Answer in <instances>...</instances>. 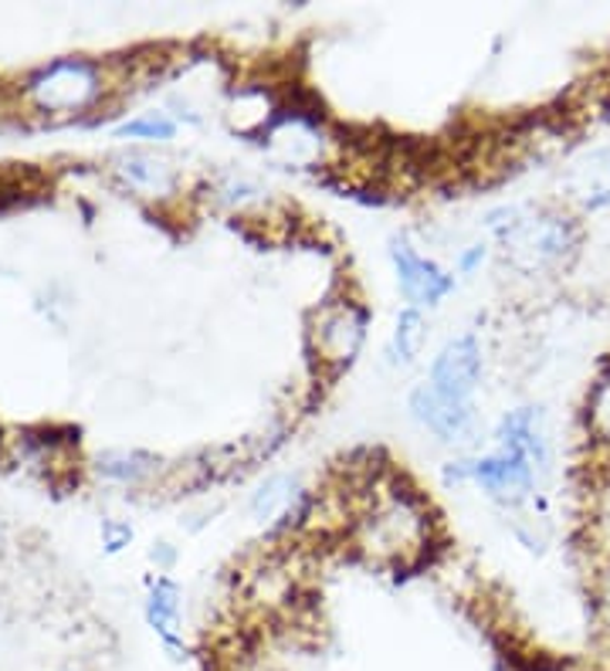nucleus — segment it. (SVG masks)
Segmentation results:
<instances>
[{
	"instance_id": "obj_1",
	"label": "nucleus",
	"mask_w": 610,
	"mask_h": 671,
	"mask_svg": "<svg viewBox=\"0 0 610 671\" xmlns=\"http://www.w3.org/2000/svg\"><path fill=\"white\" fill-rule=\"evenodd\" d=\"M347 539L376 567L414 570L437 543V516L414 485L397 475H380L360 485Z\"/></svg>"
},
{
	"instance_id": "obj_2",
	"label": "nucleus",
	"mask_w": 610,
	"mask_h": 671,
	"mask_svg": "<svg viewBox=\"0 0 610 671\" xmlns=\"http://www.w3.org/2000/svg\"><path fill=\"white\" fill-rule=\"evenodd\" d=\"M485 231L519 275H552L580 248V220L567 207L506 204L485 214Z\"/></svg>"
},
{
	"instance_id": "obj_3",
	"label": "nucleus",
	"mask_w": 610,
	"mask_h": 671,
	"mask_svg": "<svg viewBox=\"0 0 610 671\" xmlns=\"http://www.w3.org/2000/svg\"><path fill=\"white\" fill-rule=\"evenodd\" d=\"M370 332V309L350 296L319 302L309 316V353L329 373H343L356 363Z\"/></svg>"
},
{
	"instance_id": "obj_4",
	"label": "nucleus",
	"mask_w": 610,
	"mask_h": 671,
	"mask_svg": "<svg viewBox=\"0 0 610 671\" xmlns=\"http://www.w3.org/2000/svg\"><path fill=\"white\" fill-rule=\"evenodd\" d=\"M102 72L85 59H62L51 62L28 79V99L38 112L65 116V112H82L102 95Z\"/></svg>"
},
{
	"instance_id": "obj_5",
	"label": "nucleus",
	"mask_w": 610,
	"mask_h": 671,
	"mask_svg": "<svg viewBox=\"0 0 610 671\" xmlns=\"http://www.w3.org/2000/svg\"><path fill=\"white\" fill-rule=\"evenodd\" d=\"M265 146L275 159H282L292 171H319L329 159L332 136L316 112L282 109L275 126L265 133Z\"/></svg>"
},
{
	"instance_id": "obj_6",
	"label": "nucleus",
	"mask_w": 610,
	"mask_h": 671,
	"mask_svg": "<svg viewBox=\"0 0 610 671\" xmlns=\"http://www.w3.org/2000/svg\"><path fill=\"white\" fill-rule=\"evenodd\" d=\"M468 462V485L482 488L492 502L506 509H516L533 498L536 492V468L526 455L513 452V447H492L488 455L465 458Z\"/></svg>"
},
{
	"instance_id": "obj_7",
	"label": "nucleus",
	"mask_w": 610,
	"mask_h": 671,
	"mask_svg": "<svg viewBox=\"0 0 610 671\" xmlns=\"http://www.w3.org/2000/svg\"><path fill=\"white\" fill-rule=\"evenodd\" d=\"M248 509L268 536H286L312 516V492L296 475H271L255 488Z\"/></svg>"
},
{
	"instance_id": "obj_8",
	"label": "nucleus",
	"mask_w": 610,
	"mask_h": 671,
	"mask_svg": "<svg viewBox=\"0 0 610 671\" xmlns=\"http://www.w3.org/2000/svg\"><path fill=\"white\" fill-rule=\"evenodd\" d=\"M391 261H394L397 286H401L407 306H414V309L441 306L455 292V275L448 268H441L434 258L421 255L407 238L391 241Z\"/></svg>"
},
{
	"instance_id": "obj_9",
	"label": "nucleus",
	"mask_w": 610,
	"mask_h": 671,
	"mask_svg": "<svg viewBox=\"0 0 610 671\" xmlns=\"http://www.w3.org/2000/svg\"><path fill=\"white\" fill-rule=\"evenodd\" d=\"M482 367H485V360H482L478 336L462 332V336H452V340L437 350L431 373H427V383L437 390V394L472 404L475 390L482 383Z\"/></svg>"
},
{
	"instance_id": "obj_10",
	"label": "nucleus",
	"mask_w": 610,
	"mask_h": 671,
	"mask_svg": "<svg viewBox=\"0 0 610 671\" xmlns=\"http://www.w3.org/2000/svg\"><path fill=\"white\" fill-rule=\"evenodd\" d=\"M560 197L570 214H597L610 207V146H597L567 163Z\"/></svg>"
},
{
	"instance_id": "obj_11",
	"label": "nucleus",
	"mask_w": 610,
	"mask_h": 671,
	"mask_svg": "<svg viewBox=\"0 0 610 671\" xmlns=\"http://www.w3.org/2000/svg\"><path fill=\"white\" fill-rule=\"evenodd\" d=\"M407 407H411V417H414L424 431H431L437 441L455 444V441L475 437V427H478L475 404L437 394L431 383H417V386L411 390Z\"/></svg>"
},
{
	"instance_id": "obj_12",
	"label": "nucleus",
	"mask_w": 610,
	"mask_h": 671,
	"mask_svg": "<svg viewBox=\"0 0 610 671\" xmlns=\"http://www.w3.org/2000/svg\"><path fill=\"white\" fill-rule=\"evenodd\" d=\"M495 444L498 447H513V452L526 455L529 465L536 468V475L549 472V465H552V444H549L542 407H516V411H509L495 427Z\"/></svg>"
},
{
	"instance_id": "obj_13",
	"label": "nucleus",
	"mask_w": 610,
	"mask_h": 671,
	"mask_svg": "<svg viewBox=\"0 0 610 671\" xmlns=\"http://www.w3.org/2000/svg\"><path fill=\"white\" fill-rule=\"evenodd\" d=\"M286 105L279 102L265 82H241L228 92V105H225V120L238 136L248 140H265V133L275 126L279 112Z\"/></svg>"
},
{
	"instance_id": "obj_14",
	"label": "nucleus",
	"mask_w": 610,
	"mask_h": 671,
	"mask_svg": "<svg viewBox=\"0 0 610 671\" xmlns=\"http://www.w3.org/2000/svg\"><path fill=\"white\" fill-rule=\"evenodd\" d=\"M146 621L149 628L159 634L163 648L170 651L174 661H180L187 654L184 648V618H180V587L170 577H159L149 587L146 597Z\"/></svg>"
},
{
	"instance_id": "obj_15",
	"label": "nucleus",
	"mask_w": 610,
	"mask_h": 671,
	"mask_svg": "<svg viewBox=\"0 0 610 671\" xmlns=\"http://www.w3.org/2000/svg\"><path fill=\"white\" fill-rule=\"evenodd\" d=\"M120 177L133 190H139L146 197H170L177 190V184H180V177H177V171L170 166V159L153 156V153H130V156H123L120 159Z\"/></svg>"
},
{
	"instance_id": "obj_16",
	"label": "nucleus",
	"mask_w": 610,
	"mask_h": 671,
	"mask_svg": "<svg viewBox=\"0 0 610 671\" xmlns=\"http://www.w3.org/2000/svg\"><path fill=\"white\" fill-rule=\"evenodd\" d=\"M583 424H587V441L600 452V458L610 465V363L593 376L583 404Z\"/></svg>"
},
{
	"instance_id": "obj_17",
	"label": "nucleus",
	"mask_w": 610,
	"mask_h": 671,
	"mask_svg": "<svg viewBox=\"0 0 610 671\" xmlns=\"http://www.w3.org/2000/svg\"><path fill=\"white\" fill-rule=\"evenodd\" d=\"M427 343V319L421 309L407 306L397 312V322H394V336H391V357L404 367H411L421 350Z\"/></svg>"
},
{
	"instance_id": "obj_18",
	"label": "nucleus",
	"mask_w": 610,
	"mask_h": 671,
	"mask_svg": "<svg viewBox=\"0 0 610 671\" xmlns=\"http://www.w3.org/2000/svg\"><path fill=\"white\" fill-rule=\"evenodd\" d=\"M156 458L143 455V452H108L99 458V472L113 482H126V485H139L156 472Z\"/></svg>"
},
{
	"instance_id": "obj_19",
	"label": "nucleus",
	"mask_w": 610,
	"mask_h": 671,
	"mask_svg": "<svg viewBox=\"0 0 610 671\" xmlns=\"http://www.w3.org/2000/svg\"><path fill=\"white\" fill-rule=\"evenodd\" d=\"M587 526H590L593 546H600L603 556H610V465L593 482V492L587 502Z\"/></svg>"
},
{
	"instance_id": "obj_20",
	"label": "nucleus",
	"mask_w": 610,
	"mask_h": 671,
	"mask_svg": "<svg viewBox=\"0 0 610 671\" xmlns=\"http://www.w3.org/2000/svg\"><path fill=\"white\" fill-rule=\"evenodd\" d=\"M174 133H177V123L170 116H163V112H149V116H139L116 130L120 140H156V143L174 140Z\"/></svg>"
},
{
	"instance_id": "obj_21",
	"label": "nucleus",
	"mask_w": 610,
	"mask_h": 671,
	"mask_svg": "<svg viewBox=\"0 0 610 671\" xmlns=\"http://www.w3.org/2000/svg\"><path fill=\"white\" fill-rule=\"evenodd\" d=\"M593 610L600 628L610 634V556H603V564L593 577Z\"/></svg>"
},
{
	"instance_id": "obj_22",
	"label": "nucleus",
	"mask_w": 610,
	"mask_h": 671,
	"mask_svg": "<svg viewBox=\"0 0 610 671\" xmlns=\"http://www.w3.org/2000/svg\"><path fill=\"white\" fill-rule=\"evenodd\" d=\"M102 536H105V546L116 553V549H123V546L133 539V529H130L126 523H105V526H102Z\"/></svg>"
},
{
	"instance_id": "obj_23",
	"label": "nucleus",
	"mask_w": 610,
	"mask_h": 671,
	"mask_svg": "<svg viewBox=\"0 0 610 671\" xmlns=\"http://www.w3.org/2000/svg\"><path fill=\"white\" fill-rule=\"evenodd\" d=\"M485 258H488V245H468V248L458 255V271H462V275H472L475 268H482Z\"/></svg>"
}]
</instances>
